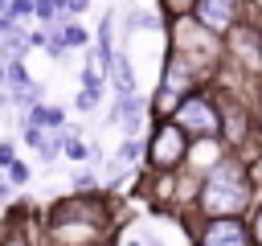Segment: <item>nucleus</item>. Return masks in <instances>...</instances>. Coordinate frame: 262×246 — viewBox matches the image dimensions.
Segmentation results:
<instances>
[{
    "label": "nucleus",
    "instance_id": "8",
    "mask_svg": "<svg viewBox=\"0 0 262 246\" xmlns=\"http://www.w3.org/2000/svg\"><path fill=\"white\" fill-rule=\"evenodd\" d=\"M111 86H115V98H127V94H139L135 90V70H131V57L119 49L115 61H111Z\"/></svg>",
    "mask_w": 262,
    "mask_h": 246
},
{
    "label": "nucleus",
    "instance_id": "6",
    "mask_svg": "<svg viewBox=\"0 0 262 246\" xmlns=\"http://www.w3.org/2000/svg\"><path fill=\"white\" fill-rule=\"evenodd\" d=\"M196 246H254L246 217H201Z\"/></svg>",
    "mask_w": 262,
    "mask_h": 246
},
{
    "label": "nucleus",
    "instance_id": "4",
    "mask_svg": "<svg viewBox=\"0 0 262 246\" xmlns=\"http://www.w3.org/2000/svg\"><path fill=\"white\" fill-rule=\"evenodd\" d=\"M188 148H192V139L172 119H164V123H156V131L147 139V160H151L156 172H176V168H184Z\"/></svg>",
    "mask_w": 262,
    "mask_h": 246
},
{
    "label": "nucleus",
    "instance_id": "5",
    "mask_svg": "<svg viewBox=\"0 0 262 246\" xmlns=\"http://www.w3.org/2000/svg\"><path fill=\"white\" fill-rule=\"evenodd\" d=\"M192 16L217 33V37H229L246 16H250V0H192Z\"/></svg>",
    "mask_w": 262,
    "mask_h": 246
},
{
    "label": "nucleus",
    "instance_id": "11",
    "mask_svg": "<svg viewBox=\"0 0 262 246\" xmlns=\"http://www.w3.org/2000/svg\"><path fill=\"white\" fill-rule=\"evenodd\" d=\"M66 156H70V160H78V164H82V160H98V152H90L74 131H66Z\"/></svg>",
    "mask_w": 262,
    "mask_h": 246
},
{
    "label": "nucleus",
    "instance_id": "10",
    "mask_svg": "<svg viewBox=\"0 0 262 246\" xmlns=\"http://www.w3.org/2000/svg\"><path fill=\"white\" fill-rule=\"evenodd\" d=\"M25 123L45 127V131H66V115H61L57 107H45V102H37V107L29 111V119H25Z\"/></svg>",
    "mask_w": 262,
    "mask_h": 246
},
{
    "label": "nucleus",
    "instance_id": "13",
    "mask_svg": "<svg viewBox=\"0 0 262 246\" xmlns=\"http://www.w3.org/2000/svg\"><path fill=\"white\" fill-rule=\"evenodd\" d=\"M0 164H4V168L16 164V160H12V144H0Z\"/></svg>",
    "mask_w": 262,
    "mask_h": 246
},
{
    "label": "nucleus",
    "instance_id": "14",
    "mask_svg": "<svg viewBox=\"0 0 262 246\" xmlns=\"http://www.w3.org/2000/svg\"><path fill=\"white\" fill-rule=\"evenodd\" d=\"M74 184H78V189H90V184H94V176H90V172H78V180H74Z\"/></svg>",
    "mask_w": 262,
    "mask_h": 246
},
{
    "label": "nucleus",
    "instance_id": "3",
    "mask_svg": "<svg viewBox=\"0 0 262 246\" xmlns=\"http://www.w3.org/2000/svg\"><path fill=\"white\" fill-rule=\"evenodd\" d=\"M201 82H205V74H201L184 53L172 49V53L164 57V70H160V94L151 98V107L164 111V115H172L180 98H188L192 90H201Z\"/></svg>",
    "mask_w": 262,
    "mask_h": 246
},
{
    "label": "nucleus",
    "instance_id": "16",
    "mask_svg": "<svg viewBox=\"0 0 262 246\" xmlns=\"http://www.w3.org/2000/svg\"><path fill=\"white\" fill-rule=\"evenodd\" d=\"M254 111H258V131H262V94L254 98Z\"/></svg>",
    "mask_w": 262,
    "mask_h": 246
},
{
    "label": "nucleus",
    "instance_id": "7",
    "mask_svg": "<svg viewBox=\"0 0 262 246\" xmlns=\"http://www.w3.org/2000/svg\"><path fill=\"white\" fill-rule=\"evenodd\" d=\"M147 115H151V102H147L143 94L115 98V107H111V123L123 131V139H139V131H143Z\"/></svg>",
    "mask_w": 262,
    "mask_h": 246
},
{
    "label": "nucleus",
    "instance_id": "17",
    "mask_svg": "<svg viewBox=\"0 0 262 246\" xmlns=\"http://www.w3.org/2000/svg\"><path fill=\"white\" fill-rule=\"evenodd\" d=\"M8 246H20V242H8Z\"/></svg>",
    "mask_w": 262,
    "mask_h": 246
},
{
    "label": "nucleus",
    "instance_id": "1",
    "mask_svg": "<svg viewBox=\"0 0 262 246\" xmlns=\"http://www.w3.org/2000/svg\"><path fill=\"white\" fill-rule=\"evenodd\" d=\"M258 189L262 184L254 176V164L229 152L196 180L192 205L201 217H250V209L258 205Z\"/></svg>",
    "mask_w": 262,
    "mask_h": 246
},
{
    "label": "nucleus",
    "instance_id": "2",
    "mask_svg": "<svg viewBox=\"0 0 262 246\" xmlns=\"http://www.w3.org/2000/svg\"><path fill=\"white\" fill-rule=\"evenodd\" d=\"M188 139H221V127H225V107H221V94L217 90H192L188 98L176 102V111L168 115Z\"/></svg>",
    "mask_w": 262,
    "mask_h": 246
},
{
    "label": "nucleus",
    "instance_id": "15",
    "mask_svg": "<svg viewBox=\"0 0 262 246\" xmlns=\"http://www.w3.org/2000/svg\"><path fill=\"white\" fill-rule=\"evenodd\" d=\"M0 86H8V57L0 53Z\"/></svg>",
    "mask_w": 262,
    "mask_h": 246
},
{
    "label": "nucleus",
    "instance_id": "9",
    "mask_svg": "<svg viewBox=\"0 0 262 246\" xmlns=\"http://www.w3.org/2000/svg\"><path fill=\"white\" fill-rule=\"evenodd\" d=\"M139 152H143V144H139V139H123V144H119V152L106 160V176H111V180H115V176H123V172L139 160Z\"/></svg>",
    "mask_w": 262,
    "mask_h": 246
},
{
    "label": "nucleus",
    "instance_id": "12",
    "mask_svg": "<svg viewBox=\"0 0 262 246\" xmlns=\"http://www.w3.org/2000/svg\"><path fill=\"white\" fill-rule=\"evenodd\" d=\"M57 8H61V16H78L90 8V0H57Z\"/></svg>",
    "mask_w": 262,
    "mask_h": 246
}]
</instances>
